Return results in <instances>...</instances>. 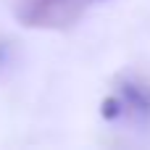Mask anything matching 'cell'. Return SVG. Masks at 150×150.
Masks as SVG:
<instances>
[{"label": "cell", "instance_id": "6da1fadb", "mask_svg": "<svg viewBox=\"0 0 150 150\" xmlns=\"http://www.w3.org/2000/svg\"><path fill=\"white\" fill-rule=\"evenodd\" d=\"M87 11V0H16L13 16L29 29H69Z\"/></svg>", "mask_w": 150, "mask_h": 150}, {"label": "cell", "instance_id": "7a4b0ae2", "mask_svg": "<svg viewBox=\"0 0 150 150\" xmlns=\"http://www.w3.org/2000/svg\"><path fill=\"white\" fill-rule=\"evenodd\" d=\"M116 98H119V103H121V113L140 116V119L150 116V87L145 82H137V79L121 82Z\"/></svg>", "mask_w": 150, "mask_h": 150}]
</instances>
